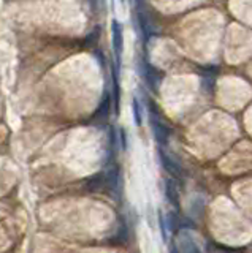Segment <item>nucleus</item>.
Listing matches in <instances>:
<instances>
[{
  "mask_svg": "<svg viewBox=\"0 0 252 253\" xmlns=\"http://www.w3.org/2000/svg\"><path fill=\"white\" fill-rule=\"evenodd\" d=\"M111 46L115 52V68L119 73L122 63V54H124V27L117 19L111 21Z\"/></svg>",
  "mask_w": 252,
  "mask_h": 253,
  "instance_id": "1",
  "label": "nucleus"
},
{
  "mask_svg": "<svg viewBox=\"0 0 252 253\" xmlns=\"http://www.w3.org/2000/svg\"><path fill=\"white\" fill-rule=\"evenodd\" d=\"M171 253H203L198 244L192 239L189 232H181L178 239V245L171 249Z\"/></svg>",
  "mask_w": 252,
  "mask_h": 253,
  "instance_id": "3",
  "label": "nucleus"
},
{
  "mask_svg": "<svg viewBox=\"0 0 252 253\" xmlns=\"http://www.w3.org/2000/svg\"><path fill=\"white\" fill-rule=\"evenodd\" d=\"M119 135H121V148L122 150L127 149V133L124 128H119Z\"/></svg>",
  "mask_w": 252,
  "mask_h": 253,
  "instance_id": "11",
  "label": "nucleus"
},
{
  "mask_svg": "<svg viewBox=\"0 0 252 253\" xmlns=\"http://www.w3.org/2000/svg\"><path fill=\"white\" fill-rule=\"evenodd\" d=\"M125 2H127V0H119V3H121L122 6H125Z\"/></svg>",
  "mask_w": 252,
  "mask_h": 253,
  "instance_id": "12",
  "label": "nucleus"
},
{
  "mask_svg": "<svg viewBox=\"0 0 252 253\" xmlns=\"http://www.w3.org/2000/svg\"><path fill=\"white\" fill-rule=\"evenodd\" d=\"M110 108H111V95L108 94V92H105L102 102H100V105H98V109L94 114V119H107L110 114Z\"/></svg>",
  "mask_w": 252,
  "mask_h": 253,
  "instance_id": "7",
  "label": "nucleus"
},
{
  "mask_svg": "<svg viewBox=\"0 0 252 253\" xmlns=\"http://www.w3.org/2000/svg\"><path fill=\"white\" fill-rule=\"evenodd\" d=\"M159 160H160V165L163 166V169L167 172H170L173 177H181L183 176L181 166L178 165L170 155H167V152H165L162 148H159Z\"/></svg>",
  "mask_w": 252,
  "mask_h": 253,
  "instance_id": "4",
  "label": "nucleus"
},
{
  "mask_svg": "<svg viewBox=\"0 0 252 253\" xmlns=\"http://www.w3.org/2000/svg\"><path fill=\"white\" fill-rule=\"evenodd\" d=\"M159 223H160V232H162V239L163 241H167V230H168V226L165 225V215H163V212L162 211H159Z\"/></svg>",
  "mask_w": 252,
  "mask_h": 253,
  "instance_id": "10",
  "label": "nucleus"
},
{
  "mask_svg": "<svg viewBox=\"0 0 252 253\" xmlns=\"http://www.w3.org/2000/svg\"><path fill=\"white\" fill-rule=\"evenodd\" d=\"M143 75L152 89L159 87V84H160V81H162V73L159 71L156 66H152L149 62H144L143 63Z\"/></svg>",
  "mask_w": 252,
  "mask_h": 253,
  "instance_id": "5",
  "label": "nucleus"
},
{
  "mask_svg": "<svg viewBox=\"0 0 252 253\" xmlns=\"http://www.w3.org/2000/svg\"><path fill=\"white\" fill-rule=\"evenodd\" d=\"M165 196H167L168 203L173 206L175 209H180L181 208V199H180V190H178L176 184L168 179L165 181Z\"/></svg>",
  "mask_w": 252,
  "mask_h": 253,
  "instance_id": "6",
  "label": "nucleus"
},
{
  "mask_svg": "<svg viewBox=\"0 0 252 253\" xmlns=\"http://www.w3.org/2000/svg\"><path fill=\"white\" fill-rule=\"evenodd\" d=\"M132 112H134L135 125L141 126V124H143V106H141V102L137 97H134V100H132Z\"/></svg>",
  "mask_w": 252,
  "mask_h": 253,
  "instance_id": "8",
  "label": "nucleus"
},
{
  "mask_svg": "<svg viewBox=\"0 0 252 253\" xmlns=\"http://www.w3.org/2000/svg\"><path fill=\"white\" fill-rule=\"evenodd\" d=\"M151 128H152V136H154L156 141L160 144V146H165L168 144V138H170V130L168 126L165 125L160 119H159L157 116L152 114L151 111Z\"/></svg>",
  "mask_w": 252,
  "mask_h": 253,
  "instance_id": "2",
  "label": "nucleus"
},
{
  "mask_svg": "<svg viewBox=\"0 0 252 253\" xmlns=\"http://www.w3.org/2000/svg\"><path fill=\"white\" fill-rule=\"evenodd\" d=\"M98 37H100V30L95 29L94 32H91L89 35L86 37V44H88V46H94V44H97Z\"/></svg>",
  "mask_w": 252,
  "mask_h": 253,
  "instance_id": "9",
  "label": "nucleus"
}]
</instances>
